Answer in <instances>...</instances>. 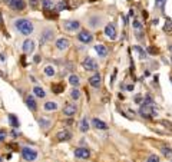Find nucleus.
Masks as SVG:
<instances>
[{"label": "nucleus", "mask_w": 172, "mask_h": 162, "mask_svg": "<svg viewBox=\"0 0 172 162\" xmlns=\"http://www.w3.org/2000/svg\"><path fill=\"white\" fill-rule=\"evenodd\" d=\"M14 27L19 30L22 34H25V36H29V34H32L33 32V25H32V22L27 19H19L14 22Z\"/></svg>", "instance_id": "1"}, {"label": "nucleus", "mask_w": 172, "mask_h": 162, "mask_svg": "<svg viewBox=\"0 0 172 162\" xmlns=\"http://www.w3.org/2000/svg\"><path fill=\"white\" fill-rule=\"evenodd\" d=\"M139 115L141 116L146 118V119H151V118L156 116V110L153 106H148V105L141 104V108H139Z\"/></svg>", "instance_id": "2"}, {"label": "nucleus", "mask_w": 172, "mask_h": 162, "mask_svg": "<svg viewBox=\"0 0 172 162\" xmlns=\"http://www.w3.org/2000/svg\"><path fill=\"white\" fill-rule=\"evenodd\" d=\"M22 156H23L25 161L32 162L37 158V151L33 148H29V146H25V148L22 149Z\"/></svg>", "instance_id": "3"}, {"label": "nucleus", "mask_w": 172, "mask_h": 162, "mask_svg": "<svg viewBox=\"0 0 172 162\" xmlns=\"http://www.w3.org/2000/svg\"><path fill=\"white\" fill-rule=\"evenodd\" d=\"M83 68H85L86 70L93 72V70H96V69H98V62H96L95 59H92V58H86L85 60H83Z\"/></svg>", "instance_id": "4"}, {"label": "nucleus", "mask_w": 172, "mask_h": 162, "mask_svg": "<svg viewBox=\"0 0 172 162\" xmlns=\"http://www.w3.org/2000/svg\"><path fill=\"white\" fill-rule=\"evenodd\" d=\"M75 156L79 159H87L90 156V152L87 148H76L75 149Z\"/></svg>", "instance_id": "5"}, {"label": "nucleus", "mask_w": 172, "mask_h": 162, "mask_svg": "<svg viewBox=\"0 0 172 162\" xmlns=\"http://www.w3.org/2000/svg\"><path fill=\"white\" fill-rule=\"evenodd\" d=\"M105 34L111 40H115L116 39V27H115V25H106L105 26Z\"/></svg>", "instance_id": "6"}, {"label": "nucleus", "mask_w": 172, "mask_h": 162, "mask_svg": "<svg viewBox=\"0 0 172 162\" xmlns=\"http://www.w3.org/2000/svg\"><path fill=\"white\" fill-rule=\"evenodd\" d=\"M9 6L12 7L13 10H23L25 7H26V3H25V0H10V3H9Z\"/></svg>", "instance_id": "7"}, {"label": "nucleus", "mask_w": 172, "mask_h": 162, "mask_svg": "<svg viewBox=\"0 0 172 162\" xmlns=\"http://www.w3.org/2000/svg\"><path fill=\"white\" fill-rule=\"evenodd\" d=\"M63 26H65V29L66 30H69V32H73V30H78L80 26V23L78 22V20H66L65 23H63Z\"/></svg>", "instance_id": "8"}, {"label": "nucleus", "mask_w": 172, "mask_h": 162, "mask_svg": "<svg viewBox=\"0 0 172 162\" xmlns=\"http://www.w3.org/2000/svg\"><path fill=\"white\" fill-rule=\"evenodd\" d=\"M78 39L82 42V43H90L93 40V36L90 34L89 32H86V30H82V32L78 34Z\"/></svg>", "instance_id": "9"}, {"label": "nucleus", "mask_w": 172, "mask_h": 162, "mask_svg": "<svg viewBox=\"0 0 172 162\" xmlns=\"http://www.w3.org/2000/svg\"><path fill=\"white\" fill-rule=\"evenodd\" d=\"M100 80H102L100 75H99V73H95V75H92V76L89 78V85H90L92 88H99V86H100Z\"/></svg>", "instance_id": "10"}, {"label": "nucleus", "mask_w": 172, "mask_h": 162, "mask_svg": "<svg viewBox=\"0 0 172 162\" xmlns=\"http://www.w3.org/2000/svg\"><path fill=\"white\" fill-rule=\"evenodd\" d=\"M34 50V43H33V40H30V39H26L25 42H23V52L25 53H30Z\"/></svg>", "instance_id": "11"}, {"label": "nucleus", "mask_w": 172, "mask_h": 162, "mask_svg": "<svg viewBox=\"0 0 172 162\" xmlns=\"http://www.w3.org/2000/svg\"><path fill=\"white\" fill-rule=\"evenodd\" d=\"M70 136H72V135H70V132H69V130L63 129V130H60V132L56 134V139L62 142V141H69V139H70Z\"/></svg>", "instance_id": "12"}, {"label": "nucleus", "mask_w": 172, "mask_h": 162, "mask_svg": "<svg viewBox=\"0 0 172 162\" xmlns=\"http://www.w3.org/2000/svg\"><path fill=\"white\" fill-rule=\"evenodd\" d=\"M69 40L65 39V38H62V39H58L56 40V47L59 49V50H65V49H67L69 47Z\"/></svg>", "instance_id": "13"}, {"label": "nucleus", "mask_w": 172, "mask_h": 162, "mask_svg": "<svg viewBox=\"0 0 172 162\" xmlns=\"http://www.w3.org/2000/svg\"><path fill=\"white\" fill-rule=\"evenodd\" d=\"M92 123H93V126H95L96 129H100V130L108 129V125H106L103 121L98 119V118H93V119H92Z\"/></svg>", "instance_id": "14"}, {"label": "nucleus", "mask_w": 172, "mask_h": 162, "mask_svg": "<svg viewBox=\"0 0 172 162\" xmlns=\"http://www.w3.org/2000/svg\"><path fill=\"white\" fill-rule=\"evenodd\" d=\"M26 105L27 108L30 110H36L37 109V104H36V100H34V98L32 96V95H29V96L26 98Z\"/></svg>", "instance_id": "15"}, {"label": "nucleus", "mask_w": 172, "mask_h": 162, "mask_svg": "<svg viewBox=\"0 0 172 162\" xmlns=\"http://www.w3.org/2000/svg\"><path fill=\"white\" fill-rule=\"evenodd\" d=\"M63 113L66 115V116H72L76 113V105H66L65 108H63Z\"/></svg>", "instance_id": "16"}, {"label": "nucleus", "mask_w": 172, "mask_h": 162, "mask_svg": "<svg viewBox=\"0 0 172 162\" xmlns=\"http://www.w3.org/2000/svg\"><path fill=\"white\" fill-rule=\"evenodd\" d=\"M95 50H96V53H98L99 56H102V58H105L106 55H108V49H106V46H103V45H96L95 46Z\"/></svg>", "instance_id": "17"}, {"label": "nucleus", "mask_w": 172, "mask_h": 162, "mask_svg": "<svg viewBox=\"0 0 172 162\" xmlns=\"http://www.w3.org/2000/svg\"><path fill=\"white\" fill-rule=\"evenodd\" d=\"M53 38V32L52 30H45L43 34H42V38H40V43H46L47 40H50Z\"/></svg>", "instance_id": "18"}, {"label": "nucleus", "mask_w": 172, "mask_h": 162, "mask_svg": "<svg viewBox=\"0 0 172 162\" xmlns=\"http://www.w3.org/2000/svg\"><path fill=\"white\" fill-rule=\"evenodd\" d=\"M87 129H89V122H87V119H86V118H83V119L80 121V123H79V130H80V132H86Z\"/></svg>", "instance_id": "19"}, {"label": "nucleus", "mask_w": 172, "mask_h": 162, "mask_svg": "<svg viewBox=\"0 0 172 162\" xmlns=\"http://www.w3.org/2000/svg\"><path fill=\"white\" fill-rule=\"evenodd\" d=\"M9 123H10L13 128H17V126H19V119H17V116L13 115V113H10V115H9Z\"/></svg>", "instance_id": "20"}, {"label": "nucleus", "mask_w": 172, "mask_h": 162, "mask_svg": "<svg viewBox=\"0 0 172 162\" xmlns=\"http://www.w3.org/2000/svg\"><path fill=\"white\" fill-rule=\"evenodd\" d=\"M42 6H43V9L47 12V10H50V9L55 7V3H53L52 0H42Z\"/></svg>", "instance_id": "21"}, {"label": "nucleus", "mask_w": 172, "mask_h": 162, "mask_svg": "<svg viewBox=\"0 0 172 162\" xmlns=\"http://www.w3.org/2000/svg\"><path fill=\"white\" fill-rule=\"evenodd\" d=\"M43 108H45V110H47V112H50V110H56L58 109V104H56V102H46Z\"/></svg>", "instance_id": "22"}, {"label": "nucleus", "mask_w": 172, "mask_h": 162, "mask_svg": "<svg viewBox=\"0 0 172 162\" xmlns=\"http://www.w3.org/2000/svg\"><path fill=\"white\" fill-rule=\"evenodd\" d=\"M133 49H135V50L139 53V56H141V59H142V60H145V59L148 58V53H146L145 50L141 47V46H133Z\"/></svg>", "instance_id": "23"}, {"label": "nucleus", "mask_w": 172, "mask_h": 162, "mask_svg": "<svg viewBox=\"0 0 172 162\" xmlns=\"http://www.w3.org/2000/svg\"><path fill=\"white\" fill-rule=\"evenodd\" d=\"M69 83L72 85V86H79V76L78 75H70L69 76Z\"/></svg>", "instance_id": "24"}, {"label": "nucleus", "mask_w": 172, "mask_h": 162, "mask_svg": "<svg viewBox=\"0 0 172 162\" xmlns=\"http://www.w3.org/2000/svg\"><path fill=\"white\" fill-rule=\"evenodd\" d=\"M33 93H34V95H36L37 98H45V96H46L45 91H43L42 88H39V86H34V88H33Z\"/></svg>", "instance_id": "25"}, {"label": "nucleus", "mask_w": 172, "mask_h": 162, "mask_svg": "<svg viewBox=\"0 0 172 162\" xmlns=\"http://www.w3.org/2000/svg\"><path fill=\"white\" fill-rule=\"evenodd\" d=\"M55 73H56V69H55V66H46L45 68V75L46 76H55Z\"/></svg>", "instance_id": "26"}, {"label": "nucleus", "mask_w": 172, "mask_h": 162, "mask_svg": "<svg viewBox=\"0 0 172 162\" xmlns=\"http://www.w3.org/2000/svg\"><path fill=\"white\" fill-rule=\"evenodd\" d=\"M161 152H162V155L166 156V158H171L172 156V148H169V146H162Z\"/></svg>", "instance_id": "27"}, {"label": "nucleus", "mask_w": 172, "mask_h": 162, "mask_svg": "<svg viewBox=\"0 0 172 162\" xmlns=\"http://www.w3.org/2000/svg\"><path fill=\"white\" fill-rule=\"evenodd\" d=\"M65 9H67V3L65 2V0H62V2H59V3L56 4V10H58V12H60V10H65Z\"/></svg>", "instance_id": "28"}, {"label": "nucleus", "mask_w": 172, "mask_h": 162, "mask_svg": "<svg viewBox=\"0 0 172 162\" xmlns=\"http://www.w3.org/2000/svg\"><path fill=\"white\" fill-rule=\"evenodd\" d=\"M52 89H53V92H55L56 95H59V93H62V92H63V89H65V86H63V85H55V86H53Z\"/></svg>", "instance_id": "29"}, {"label": "nucleus", "mask_w": 172, "mask_h": 162, "mask_svg": "<svg viewBox=\"0 0 172 162\" xmlns=\"http://www.w3.org/2000/svg\"><path fill=\"white\" fill-rule=\"evenodd\" d=\"M164 30H165V32H172V20L166 19L165 26H164Z\"/></svg>", "instance_id": "30"}, {"label": "nucleus", "mask_w": 172, "mask_h": 162, "mask_svg": "<svg viewBox=\"0 0 172 162\" xmlns=\"http://www.w3.org/2000/svg\"><path fill=\"white\" fill-rule=\"evenodd\" d=\"M70 96H72V99L76 100V99H79V98H80V92L78 91V89H73V91L70 92Z\"/></svg>", "instance_id": "31"}, {"label": "nucleus", "mask_w": 172, "mask_h": 162, "mask_svg": "<svg viewBox=\"0 0 172 162\" xmlns=\"http://www.w3.org/2000/svg\"><path fill=\"white\" fill-rule=\"evenodd\" d=\"M39 123H40V126H42V128H47V126L50 125V122L46 121V119H43V118H40V119H39Z\"/></svg>", "instance_id": "32"}, {"label": "nucleus", "mask_w": 172, "mask_h": 162, "mask_svg": "<svg viewBox=\"0 0 172 162\" xmlns=\"http://www.w3.org/2000/svg\"><path fill=\"white\" fill-rule=\"evenodd\" d=\"M146 162H161V161H159V156L158 155H151L148 159H146Z\"/></svg>", "instance_id": "33"}, {"label": "nucleus", "mask_w": 172, "mask_h": 162, "mask_svg": "<svg viewBox=\"0 0 172 162\" xmlns=\"http://www.w3.org/2000/svg\"><path fill=\"white\" fill-rule=\"evenodd\" d=\"M6 129H3V128H0V141H4L6 139Z\"/></svg>", "instance_id": "34"}, {"label": "nucleus", "mask_w": 172, "mask_h": 162, "mask_svg": "<svg viewBox=\"0 0 172 162\" xmlns=\"http://www.w3.org/2000/svg\"><path fill=\"white\" fill-rule=\"evenodd\" d=\"M166 0H155V4L158 7H161V9H164V4H165Z\"/></svg>", "instance_id": "35"}, {"label": "nucleus", "mask_w": 172, "mask_h": 162, "mask_svg": "<svg viewBox=\"0 0 172 162\" xmlns=\"http://www.w3.org/2000/svg\"><path fill=\"white\" fill-rule=\"evenodd\" d=\"M133 27H135L136 30H141V23H139L138 20H135V22H133Z\"/></svg>", "instance_id": "36"}, {"label": "nucleus", "mask_w": 172, "mask_h": 162, "mask_svg": "<svg viewBox=\"0 0 172 162\" xmlns=\"http://www.w3.org/2000/svg\"><path fill=\"white\" fill-rule=\"evenodd\" d=\"M148 52L149 53H158V49H155V47H153V46H151V47H149V49H148Z\"/></svg>", "instance_id": "37"}, {"label": "nucleus", "mask_w": 172, "mask_h": 162, "mask_svg": "<svg viewBox=\"0 0 172 162\" xmlns=\"http://www.w3.org/2000/svg\"><path fill=\"white\" fill-rule=\"evenodd\" d=\"M29 2H30V4H32V6H36V4H37V0H29Z\"/></svg>", "instance_id": "38"}, {"label": "nucleus", "mask_w": 172, "mask_h": 162, "mask_svg": "<svg viewBox=\"0 0 172 162\" xmlns=\"http://www.w3.org/2000/svg\"><path fill=\"white\" fill-rule=\"evenodd\" d=\"M17 135H19V130L14 128V129H13V136H17Z\"/></svg>", "instance_id": "39"}, {"label": "nucleus", "mask_w": 172, "mask_h": 162, "mask_svg": "<svg viewBox=\"0 0 172 162\" xmlns=\"http://www.w3.org/2000/svg\"><path fill=\"white\" fill-rule=\"evenodd\" d=\"M126 89H128V91H132V89H133V85H129V86H128Z\"/></svg>", "instance_id": "40"}, {"label": "nucleus", "mask_w": 172, "mask_h": 162, "mask_svg": "<svg viewBox=\"0 0 172 162\" xmlns=\"http://www.w3.org/2000/svg\"><path fill=\"white\" fill-rule=\"evenodd\" d=\"M39 60H40V56H36V58H34V62H36V63H37Z\"/></svg>", "instance_id": "41"}, {"label": "nucleus", "mask_w": 172, "mask_h": 162, "mask_svg": "<svg viewBox=\"0 0 172 162\" xmlns=\"http://www.w3.org/2000/svg\"><path fill=\"white\" fill-rule=\"evenodd\" d=\"M141 99H142L141 96H136V98H135V100H136V102H141Z\"/></svg>", "instance_id": "42"}, {"label": "nucleus", "mask_w": 172, "mask_h": 162, "mask_svg": "<svg viewBox=\"0 0 172 162\" xmlns=\"http://www.w3.org/2000/svg\"><path fill=\"white\" fill-rule=\"evenodd\" d=\"M1 25H3V23H1V14H0V26H1Z\"/></svg>", "instance_id": "43"}, {"label": "nucleus", "mask_w": 172, "mask_h": 162, "mask_svg": "<svg viewBox=\"0 0 172 162\" xmlns=\"http://www.w3.org/2000/svg\"><path fill=\"white\" fill-rule=\"evenodd\" d=\"M0 162H3V159H1V158H0Z\"/></svg>", "instance_id": "44"}, {"label": "nucleus", "mask_w": 172, "mask_h": 162, "mask_svg": "<svg viewBox=\"0 0 172 162\" xmlns=\"http://www.w3.org/2000/svg\"><path fill=\"white\" fill-rule=\"evenodd\" d=\"M169 49H171V52H172V46H171V47H169Z\"/></svg>", "instance_id": "45"}, {"label": "nucleus", "mask_w": 172, "mask_h": 162, "mask_svg": "<svg viewBox=\"0 0 172 162\" xmlns=\"http://www.w3.org/2000/svg\"><path fill=\"white\" fill-rule=\"evenodd\" d=\"M171 80H172V78H171Z\"/></svg>", "instance_id": "46"}, {"label": "nucleus", "mask_w": 172, "mask_h": 162, "mask_svg": "<svg viewBox=\"0 0 172 162\" xmlns=\"http://www.w3.org/2000/svg\"><path fill=\"white\" fill-rule=\"evenodd\" d=\"M171 162H172V161H171Z\"/></svg>", "instance_id": "47"}]
</instances>
